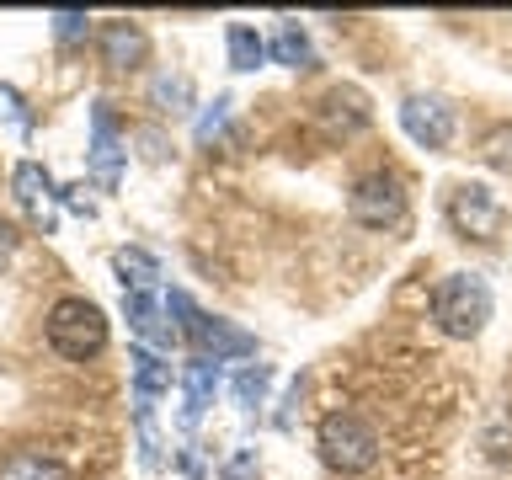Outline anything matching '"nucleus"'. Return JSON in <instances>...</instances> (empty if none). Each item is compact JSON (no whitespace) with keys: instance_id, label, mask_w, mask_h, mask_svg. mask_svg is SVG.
I'll list each match as a JSON object with an SVG mask.
<instances>
[{"instance_id":"f257e3e1","label":"nucleus","mask_w":512,"mask_h":480,"mask_svg":"<svg viewBox=\"0 0 512 480\" xmlns=\"http://www.w3.org/2000/svg\"><path fill=\"white\" fill-rule=\"evenodd\" d=\"M315 438H320V459H326L336 475H368L384 459L379 432L368 427L358 411H347V406H331L326 416H320Z\"/></svg>"},{"instance_id":"f03ea898","label":"nucleus","mask_w":512,"mask_h":480,"mask_svg":"<svg viewBox=\"0 0 512 480\" xmlns=\"http://www.w3.org/2000/svg\"><path fill=\"white\" fill-rule=\"evenodd\" d=\"M432 320L443 336H480L491 320V283L480 272H448L432 288Z\"/></svg>"},{"instance_id":"7ed1b4c3","label":"nucleus","mask_w":512,"mask_h":480,"mask_svg":"<svg viewBox=\"0 0 512 480\" xmlns=\"http://www.w3.org/2000/svg\"><path fill=\"white\" fill-rule=\"evenodd\" d=\"M48 342H54L64 358H96L107 347V315L96 310L91 299H59L48 310Z\"/></svg>"},{"instance_id":"20e7f679","label":"nucleus","mask_w":512,"mask_h":480,"mask_svg":"<svg viewBox=\"0 0 512 480\" xmlns=\"http://www.w3.org/2000/svg\"><path fill=\"white\" fill-rule=\"evenodd\" d=\"M166 310L182 320V336H187V342H198V347H203V358L224 363V358H246V352H256V342H251L246 331H235L230 320L203 315L198 304L182 294V288H171V294H166Z\"/></svg>"},{"instance_id":"39448f33","label":"nucleus","mask_w":512,"mask_h":480,"mask_svg":"<svg viewBox=\"0 0 512 480\" xmlns=\"http://www.w3.org/2000/svg\"><path fill=\"white\" fill-rule=\"evenodd\" d=\"M347 214L358 219L363 230H395V224L406 219V187H400V176H390V171L363 176L347 198Z\"/></svg>"},{"instance_id":"423d86ee","label":"nucleus","mask_w":512,"mask_h":480,"mask_svg":"<svg viewBox=\"0 0 512 480\" xmlns=\"http://www.w3.org/2000/svg\"><path fill=\"white\" fill-rule=\"evenodd\" d=\"M448 219H454L459 235H475V240H491L502 230V203L491 198V187L480 182H459L448 192Z\"/></svg>"},{"instance_id":"0eeeda50","label":"nucleus","mask_w":512,"mask_h":480,"mask_svg":"<svg viewBox=\"0 0 512 480\" xmlns=\"http://www.w3.org/2000/svg\"><path fill=\"white\" fill-rule=\"evenodd\" d=\"M400 128L422 144V150H443L454 139V107L443 96H406L400 102Z\"/></svg>"},{"instance_id":"6e6552de","label":"nucleus","mask_w":512,"mask_h":480,"mask_svg":"<svg viewBox=\"0 0 512 480\" xmlns=\"http://www.w3.org/2000/svg\"><path fill=\"white\" fill-rule=\"evenodd\" d=\"M118 171H123V150H118V134H112V112L91 107V176L102 187H118Z\"/></svg>"},{"instance_id":"1a4fd4ad","label":"nucleus","mask_w":512,"mask_h":480,"mask_svg":"<svg viewBox=\"0 0 512 480\" xmlns=\"http://www.w3.org/2000/svg\"><path fill=\"white\" fill-rule=\"evenodd\" d=\"M123 315H128V326H134L144 342H155V347H176V336L182 331H171L166 320H160V304H155V294H123Z\"/></svg>"},{"instance_id":"9d476101","label":"nucleus","mask_w":512,"mask_h":480,"mask_svg":"<svg viewBox=\"0 0 512 480\" xmlns=\"http://www.w3.org/2000/svg\"><path fill=\"white\" fill-rule=\"evenodd\" d=\"M219 379H224V374H219V363H214V358H203V352L187 363V411H182V422H187V427L198 422V416H203L208 406H214Z\"/></svg>"},{"instance_id":"9b49d317","label":"nucleus","mask_w":512,"mask_h":480,"mask_svg":"<svg viewBox=\"0 0 512 480\" xmlns=\"http://www.w3.org/2000/svg\"><path fill=\"white\" fill-rule=\"evenodd\" d=\"M144 32L134 27V22H112L107 32H102V59L112 64V70H134V64L144 59Z\"/></svg>"},{"instance_id":"f8f14e48","label":"nucleus","mask_w":512,"mask_h":480,"mask_svg":"<svg viewBox=\"0 0 512 480\" xmlns=\"http://www.w3.org/2000/svg\"><path fill=\"white\" fill-rule=\"evenodd\" d=\"M112 267H118V278H123V294H150L155 278H160V262L150 251H134V246H123L112 256Z\"/></svg>"},{"instance_id":"ddd939ff","label":"nucleus","mask_w":512,"mask_h":480,"mask_svg":"<svg viewBox=\"0 0 512 480\" xmlns=\"http://www.w3.org/2000/svg\"><path fill=\"white\" fill-rule=\"evenodd\" d=\"M128 363H134L139 400H150V395H166V390H171V368L160 363V352H155V347H134V352H128Z\"/></svg>"},{"instance_id":"4468645a","label":"nucleus","mask_w":512,"mask_h":480,"mask_svg":"<svg viewBox=\"0 0 512 480\" xmlns=\"http://www.w3.org/2000/svg\"><path fill=\"white\" fill-rule=\"evenodd\" d=\"M326 118H331V128H342V134H352V128H363V123H368V102H363V91H352V86L331 91Z\"/></svg>"},{"instance_id":"2eb2a0df","label":"nucleus","mask_w":512,"mask_h":480,"mask_svg":"<svg viewBox=\"0 0 512 480\" xmlns=\"http://www.w3.org/2000/svg\"><path fill=\"white\" fill-rule=\"evenodd\" d=\"M0 480H70V470H59L48 454H16L6 470H0Z\"/></svg>"},{"instance_id":"dca6fc26","label":"nucleus","mask_w":512,"mask_h":480,"mask_svg":"<svg viewBox=\"0 0 512 480\" xmlns=\"http://www.w3.org/2000/svg\"><path fill=\"white\" fill-rule=\"evenodd\" d=\"M262 59H267V43L256 38V27L235 22V27H230V64H235V70H256Z\"/></svg>"},{"instance_id":"f3484780","label":"nucleus","mask_w":512,"mask_h":480,"mask_svg":"<svg viewBox=\"0 0 512 480\" xmlns=\"http://www.w3.org/2000/svg\"><path fill=\"white\" fill-rule=\"evenodd\" d=\"M272 54H278V64H310V38L299 32V22H278V38H272Z\"/></svg>"},{"instance_id":"a211bd4d","label":"nucleus","mask_w":512,"mask_h":480,"mask_svg":"<svg viewBox=\"0 0 512 480\" xmlns=\"http://www.w3.org/2000/svg\"><path fill=\"white\" fill-rule=\"evenodd\" d=\"M155 102L166 112H187L192 107V80L187 75H155Z\"/></svg>"},{"instance_id":"6ab92c4d","label":"nucleus","mask_w":512,"mask_h":480,"mask_svg":"<svg viewBox=\"0 0 512 480\" xmlns=\"http://www.w3.org/2000/svg\"><path fill=\"white\" fill-rule=\"evenodd\" d=\"M267 384H272L267 363H251V368H240V374H235V400H240V406H262Z\"/></svg>"},{"instance_id":"aec40b11","label":"nucleus","mask_w":512,"mask_h":480,"mask_svg":"<svg viewBox=\"0 0 512 480\" xmlns=\"http://www.w3.org/2000/svg\"><path fill=\"white\" fill-rule=\"evenodd\" d=\"M480 160L496 171H512V128H491V134L480 139Z\"/></svg>"},{"instance_id":"412c9836","label":"nucleus","mask_w":512,"mask_h":480,"mask_svg":"<svg viewBox=\"0 0 512 480\" xmlns=\"http://www.w3.org/2000/svg\"><path fill=\"white\" fill-rule=\"evenodd\" d=\"M11 187H16V198H22V203H38L48 192V176H43V166H32V160H27V166H16Z\"/></svg>"},{"instance_id":"4be33fe9","label":"nucleus","mask_w":512,"mask_h":480,"mask_svg":"<svg viewBox=\"0 0 512 480\" xmlns=\"http://www.w3.org/2000/svg\"><path fill=\"white\" fill-rule=\"evenodd\" d=\"M54 32L64 43H75L80 32H86V11H54Z\"/></svg>"},{"instance_id":"5701e85b","label":"nucleus","mask_w":512,"mask_h":480,"mask_svg":"<svg viewBox=\"0 0 512 480\" xmlns=\"http://www.w3.org/2000/svg\"><path fill=\"white\" fill-rule=\"evenodd\" d=\"M224 107H230V96H219L214 112H203V118H198V144H208V139H214L219 128H224Z\"/></svg>"},{"instance_id":"b1692460","label":"nucleus","mask_w":512,"mask_h":480,"mask_svg":"<svg viewBox=\"0 0 512 480\" xmlns=\"http://www.w3.org/2000/svg\"><path fill=\"white\" fill-rule=\"evenodd\" d=\"M0 112H6V118H11L16 128H22V123H27V118H22V96H16L11 86H0Z\"/></svg>"},{"instance_id":"393cba45","label":"nucleus","mask_w":512,"mask_h":480,"mask_svg":"<svg viewBox=\"0 0 512 480\" xmlns=\"http://www.w3.org/2000/svg\"><path fill=\"white\" fill-rule=\"evenodd\" d=\"M16 251V230H11V224L6 219H0V262H6V256Z\"/></svg>"}]
</instances>
